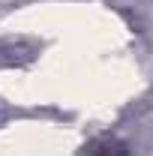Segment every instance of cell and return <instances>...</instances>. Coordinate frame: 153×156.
<instances>
[{
	"label": "cell",
	"instance_id": "1",
	"mask_svg": "<svg viewBox=\"0 0 153 156\" xmlns=\"http://www.w3.org/2000/svg\"><path fill=\"white\" fill-rule=\"evenodd\" d=\"M108 156H111V153H108Z\"/></svg>",
	"mask_w": 153,
	"mask_h": 156
}]
</instances>
